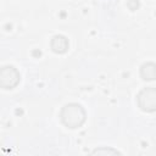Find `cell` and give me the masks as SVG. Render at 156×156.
Instances as JSON below:
<instances>
[{
	"instance_id": "cell-6",
	"label": "cell",
	"mask_w": 156,
	"mask_h": 156,
	"mask_svg": "<svg viewBox=\"0 0 156 156\" xmlns=\"http://www.w3.org/2000/svg\"><path fill=\"white\" fill-rule=\"evenodd\" d=\"M91 154H93V155H121V152H119V151H117L116 149L106 147V146L98 147V149H95Z\"/></svg>"
},
{
	"instance_id": "cell-1",
	"label": "cell",
	"mask_w": 156,
	"mask_h": 156,
	"mask_svg": "<svg viewBox=\"0 0 156 156\" xmlns=\"http://www.w3.org/2000/svg\"><path fill=\"white\" fill-rule=\"evenodd\" d=\"M60 119L65 127L69 129H77L84 124L87 119V112L82 105L76 102H69L61 108Z\"/></svg>"
},
{
	"instance_id": "cell-2",
	"label": "cell",
	"mask_w": 156,
	"mask_h": 156,
	"mask_svg": "<svg viewBox=\"0 0 156 156\" xmlns=\"http://www.w3.org/2000/svg\"><path fill=\"white\" fill-rule=\"evenodd\" d=\"M136 102L141 111L155 112L156 110V89L154 87H146L136 95Z\"/></svg>"
},
{
	"instance_id": "cell-3",
	"label": "cell",
	"mask_w": 156,
	"mask_h": 156,
	"mask_svg": "<svg viewBox=\"0 0 156 156\" xmlns=\"http://www.w3.org/2000/svg\"><path fill=\"white\" fill-rule=\"evenodd\" d=\"M21 80V74L13 66H2L0 68V88L11 90L17 87Z\"/></svg>"
},
{
	"instance_id": "cell-5",
	"label": "cell",
	"mask_w": 156,
	"mask_h": 156,
	"mask_svg": "<svg viewBox=\"0 0 156 156\" xmlns=\"http://www.w3.org/2000/svg\"><path fill=\"white\" fill-rule=\"evenodd\" d=\"M140 77L144 80H154L156 78V65L154 62H145L140 67Z\"/></svg>"
},
{
	"instance_id": "cell-4",
	"label": "cell",
	"mask_w": 156,
	"mask_h": 156,
	"mask_svg": "<svg viewBox=\"0 0 156 156\" xmlns=\"http://www.w3.org/2000/svg\"><path fill=\"white\" fill-rule=\"evenodd\" d=\"M50 48L56 54H65L67 51V49H68V39L65 35L56 34V35H54L51 38Z\"/></svg>"
}]
</instances>
